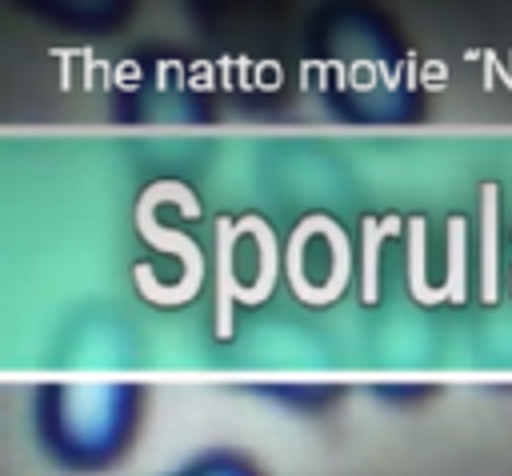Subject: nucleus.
I'll return each instance as SVG.
<instances>
[{"instance_id":"nucleus-1","label":"nucleus","mask_w":512,"mask_h":476,"mask_svg":"<svg viewBox=\"0 0 512 476\" xmlns=\"http://www.w3.org/2000/svg\"><path fill=\"white\" fill-rule=\"evenodd\" d=\"M144 420L136 380H40L28 396V428L48 464L104 472L128 456Z\"/></svg>"},{"instance_id":"nucleus-2","label":"nucleus","mask_w":512,"mask_h":476,"mask_svg":"<svg viewBox=\"0 0 512 476\" xmlns=\"http://www.w3.org/2000/svg\"><path fill=\"white\" fill-rule=\"evenodd\" d=\"M320 96L344 120H400L420 88L408 52L368 12H340L324 28Z\"/></svg>"},{"instance_id":"nucleus-3","label":"nucleus","mask_w":512,"mask_h":476,"mask_svg":"<svg viewBox=\"0 0 512 476\" xmlns=\"http://www.w3.org/2000/svg\"><path fill=\"white\" fill-rule=\"evenodd\" d=\"M164 476H264V468L240 448H204Z\"/></svg>"}]
</instances>
